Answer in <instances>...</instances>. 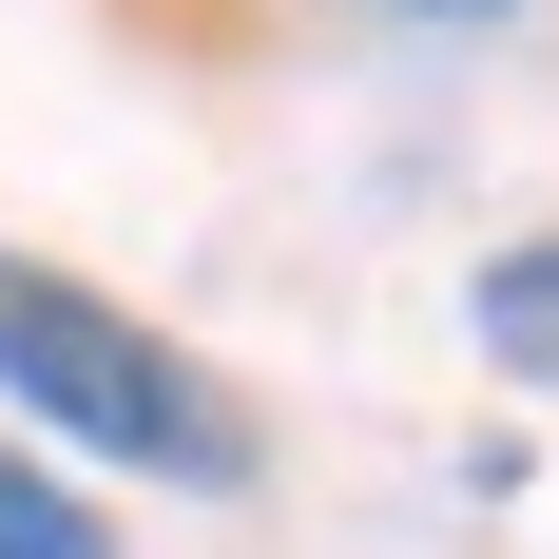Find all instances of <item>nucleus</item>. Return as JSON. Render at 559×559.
Masks as SVG:
<instances>
[{
    "instance_id": "f257e3e1",
    "label": "nucleus",
    "mask_w": 559,
    "mask_h": 559,
    "mask_svg": "<svg viewBox=\"0 0 559 559\" xmlns=\"http://www.w3.org/2000/svg\"><path fill=\"white\" fill-rule=\"evenodd\" d=\"M0 386L39 405V425H78L97 463H155V483H251V425H231L213 367H193V347H155L135 309H97L78 271H20V251H0Z\"/></svg>"
},
{
    "instance_id": "f03ea898",
    "label": "nucleus",
    "mask_w": 559,
    "mask_h": 559,
    "mask_svg": "<svg viewBox=\"0 0 559 559\" xmlns=\"http://www.w3.org/2000/svg\"><path fill=\"white\" fill-rule=\"evenodd\" d=\"M483 347H502L521 386H559V231H540V251H502V271H483Z\"/></svg>"
},
{
    "instance_id": "7ed1b4c3",
    "label": "nucleus",
    "mask_w": 559,
    "mask_h": 559,
    "mask_svg": "<svg viewBox=\"0 0 559 559\" xmlns=\"http://www.w3.org/2000/svg\"><path fill=\"white\" fill-rule=\"evenodd\" d=\"M0 559H116V540H97V502H58L39 463L0 444Z\"/></svg>"
}]
</instances>
